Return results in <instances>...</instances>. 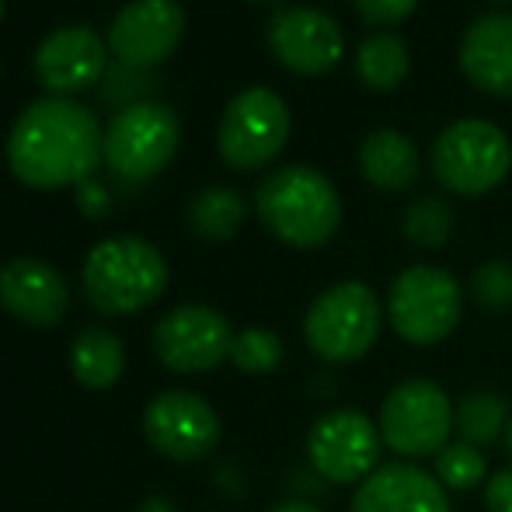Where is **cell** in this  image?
Returning a JSON list of instances; mask_svg holds the SVG:
<instances>
[{"label": "cell", "mask_w": 512, "mask_h": 512, "mask_svg": "<svg viewBox=\"0 0 512 512\" xmlns=\"http://www.w3.org/2000/svg\"><path fill=\"white\" fill-rule=\"evenodd\" d=\"M143 432L161 457L192 464V460H203L206 453L216 450L223 425L203 394L164 391L150 398L147 411H143Z\"/></svg>", "instance_id": "12"}, {"label": "cell", "mask_w": 512, "mask_h": 512, "mask_svg": "<svg viewBox=\"0 0 512 512\" xmlns=\"http://www.w3.org/2000/svg\"><path fill=\"white\" fill-rule=\"evenodd\" d=\"M290 140V108L272 88H248L223 108L216 147L234 171H258Z\"/></svg>", "instance_id": "10"}, {"label": "cell", "mask_w": 512, "mask_h": 512, "mask_svg": "<svg viewBox=\"0 0 512 512\" xmlns=\"http://www.w3.org/2000/svg\"><path fill=\"white\" fill-rule=\"evenodd\" d=\"M492 4H512V0H492Z\"/></svg>", "instance_id": "35"}, {"label": "cell", "mask_w": 512, "mask_h": 512, "mask_svg": "<svg viewBox=\"0 0 512 512\" xmlns=\"http://www.w3.org/2000/svg\"><path fill=\"white\" fill-rule=\"evenodd\" d=\"M35 77L53 98H67L95 88L105 77V42L95 28L67 25L39 42Z\"/></svg>", "instance_id": "15"}, {"label": "cell", "mask_w": 512, "mask_h": 512, "mask_svg": "<svg viewBox=\"0 0 512 512\" xmlns=\"http://www.w3.org/2000/svg\"><path fill=\"white\" fill-rule=\"evenodd\" d=\"M359 171L380 192H408L422 175L418 147L398 129H373L359 143Z\"/></svg>", "instance_id": "19"}, {"label": "cell", "mask_w": 512, "mask_h": 512, "mask_svg": "<svg viewBox=\"0 0 512 512\" xmlns=\"http://www.w3.org/2000/svg\"><path fill=\"white\" fill-rule=\"evenodd\" d=\"M237 331L220 310L206 304H182L154 324V356L171 373H209L230 359Z\"/></svg>", "instance_id": "11"}, {"label": "cell", "mask_w": 512, "mask_h": 512, "mask_svg": "<svg viewBox=\"0 0 512 512\" xmlns=\"http://www.w3.org/2000/svg\"><path fill=\"white\" fill-rule=\"evenodd\" d=\"M460 70L474 88L512 98V14H485L460 39Z\"/></svg>", "instance_id": "18"}, {"label": "cell", "mask_w": 512, "mask_h": 512, "mask_svg": "<svg viewBox=\"0 0 512 512\" xmlns=\"http://www.w3.org/2000/svg\"><path fill=\"white\" fill-rule=\"evenodd\" d=\"M182 126L161 102L126 105L105 129V164L122 182H150L178 154Z\"/></svg>", "instance_id": "8"}, {"label": "cell", "mask_w": 512, "mask_h": 512, "mask_svg": "<svg viewBox=\"0 0 512 512\" xmlns=\"http://www.w3.org/2000/svg\"><path fill=\"white\" fill-rule=\"evenodd\" d=\"M136 512H178V506L171 499H164V495H150V499L140 502V509Z\"/></svg>", "instance_id": "31"}, {"label": "cell", "mask_w": 512, "mask_h": 512, "mask_svg": "<svg viewBox=\"0 0 512 512\" xmlns=\"http://www.w3.org/2000/svg\"><path fill=\"white\" fill-rule=\"evenodd\" d=\"M432 474L446 492H471V488L485 485V453L478 446L464 443V439H450L443 450L432 457Z\"/></svg>", "instance_id": "24"}, {"label": "cell", "mask_w": 512, "mask_h": 512, "mask_svg": "<svg viewBox=\"0 0 512 512\" xmlns=\"http://www.w3.org/2000/svg\"><path fill=\"white\" fill-rule=\"evenodd\" d=\"M380 425L356 408H331L310 425L307 460L317 478L331 485H363L384 453Z\"/></svg>", "instance_id": "9"}, {"label": "cell", "mask_w": 512, "mask_h": 512, "mask_svg": "<svg viewBox=\"0 0 512 512\" xmlns=\"http://www.w3.org/2000/svg\"><path fill=\"white\" fill-rule=\"evenodd\" d=\"M269 512H321V509L307 499H286V502H279V506H272Z\"/></svg>", "instance_id": "32"}, {"label": "cell", "mask_w": 512, "mask_h": 512, "mask_svg": "<svg viewBox=\"0 0 512 512\" xmlns=\"http://www.w3.org/2000/svg\"><path fill=\"white\" fill-rule=\"evenodd\" d=\"M408 46L398 32H377L356 49V74L370 91H391L408 77Z\"/></svg>", "instance_id": "22"}, {"label": "cell", "mask_w": 512, "mask_h": 512, "mask_svg": "<svg viewBox=\"0 0 512 512\" xmlns=\"http://www.w3.org/2000/svg\"><path fill=\"white\" fill-rule=\"evenodd\" d=\"M272 56L300 77H321L342 60L345 35L328 11L317 7H283L265 28Z\"/></svg>", "instance_id": "14"}, {"label": "cell", "mask_w": 512, "mask_h": 512, "mask_svg": "<svg viewBox=\"0 0 512 512\" xmlns=\"http://www.w3.org/2000/svg\"><path fill=\"white\" fill-rule=\"evenodd\" d=\"M84 297L108 317L140 314L168 290V262L150 241L133 234L105 237L84 258Z\"/></svg>", "instance_id": "2"}, {"label": "cell", "mask_w": 512, "mask_h": 512, "mask_svg": "<svg viewBox=\"0 0 512 512\" xmlns=\"http://www.w3.org/2000/svg\"><path fill=\"white\" fill-rule=\"evenodd\" d=\"M126 370V345L115 331L102 324H88L74 335L70 345V373L77 384L91 387V391H105Z\"/></svg>", "instance_id": "20"}, {"label": "cell", "mask_w": 512, "mask_h": 512, "mask_svg": "<svg viewBox=\"0 0 512 512\" xmlns=\"http://www.w3.org/2000/svg\"><path fill=\"white\" fill-rule=\"evenodd\" d=\"M377 425L387 450L415 464L436 457L453 439V401L436 380H401L387 391Z\"/></svg>", "instance_id": "7"}, {"label": "cell", "mask_w": 512, "mask_h": 512, "mask_svg": "<svg viewBox=\"0 0 512 512\" xmlns=\"http://www.w3.org/2000/svg\"><path fill=\"white\" fill-rule=\"evenodd\" d=\"M471 300L488 314H502L512 307V262L506 258H492V262L478 265L471 276Z\"/></svg>", "instance_id": "27"}, {"label": "cell", "mask_w": 512, "mask_h": 512, "mask_svg": "<svg viewBox=\"0 0 512 512\" xmlns=\"http://www.w3.org/2000/svg\"><path fill=\"white\" fill-rule=\"evenodd\" d=\"M509 401L499 391H467L464 398L453 405V432L464 443L478 446H495L502 443L509 425Z\"/></svg>", "instance_id": "21"}, {"label": "cell", "mask_w": 512, "mask_h": 512, "mask_svg": "<svg viewBox=\"0 0 512 512\" xmlns=\"http://www.w3.org/2000/svg\"><path fill=\"white\" fill-rule=\"evenodd\" d=\"M485 509L512 512V467H502L485 481Z\"/></svg>", "instance_id": "29"}, {"label": "cell", "mask_w": 512, "mask_h": 512, "mask_svg": "<svg viewBox=\"0 0 512 512\" xmlns=\"http://www.w3.org/2000/svg\"><path fill=\"white\" fill-rule=\"evenodd\" d=\"M0 18H4V0H0Z\"/></svg>", "instance_id": "36"}, {"label": "cell", "mask_w": 512, "mask_h": 512, "mask_svg": "<svg viewBox=\"0 0 512 512\" xmlns=\"http://www.w3.org/2000/svg\"><path fill=\"white\" fill-rule=\"evenodd\" d=\"M349 512H453L450 492L425 467L394 460L356 485Z\"/></svg>", "instance_id": "17"}, {"label": "cell", "mask_w": 512, "mask_h": 512, "mask_svg": "<svg viewBox=\"0 0 512 512\" xmlns=\"http://www.w3.org/2000/svg\"><path fill=\"white\" fill-rule=\"evenodd\" d=\"M255 4H276V0H255Z\"/></svg>", "instance_id": "34"}, {"label": "cell", "mask_w": 512, "mask_h": 512, "mask_svg": "<svg viewBox=\"0 0 512 512\" xmlns=\"http://www.w3.org/2000/svg\"><path fill=\"white\" fill-rule=\"evenodd\" d=\"M502 446H506V453L512 460V415H509V425H506V436H502Z\"/></svg>", "instance_id": "33"}, {"label": "cell", "mask_w": 512, "mask_h": 512, "mask_svg": "<svg viewBox=\"0 0 512 512\" xmlns=\"http://www.w3.org/2000/svg\"><path fill=\"white\" fill-rule=\"evenodd\" d=\"M244 223V196L230 185H206L189 203V227L203 241H230Z\"/></svg>", "instance_id": "23"}, {"label": "cell", "mask_w": 512, "mask_h": 512, "mask_svg": "<svg viewBox=\"0 0 512 512\" xmlns=\"http://www.w3.org/2000/svg\"><path fill=\"white\" fill-rule=\"evenodd\" d=\"M258 220L293 248H321L342 223V199L321 171L307 164H286L262 178L255 192Z\"/></svg>", "instance_id": "3"}, {"label": "cell", "mask_w": 512, "mask_h": 512, "mask_svg": "<svg viewBox=\"0 0 512 512\" xmlns=\"http://www.w3.org/2000/svg\"><path fill=\"white\" fill-rule=\"evenodd\" d=\"M77 209H81L84 216H91V220H98V216H105V209H108V192H105V185H98V182H81L77 185Z\"/></svg>", "instance_id": "30"}, {"label": "cell", "mask_w": 512, "mask_h": 512, "mask_svg": "<svg viewBox=\"0 0 512 512\" xmlns=\"http://www.w3.org/2000/svg\"><path fill=\"white\" fill-rule=\"evenodd\" d=\"M512 168V143L495 122L457 119L432 143V175L457 196H485Z\"/></svg>", "instance_id": "6"}, {"label": "cell", "mask_w": 512, "mask_h": 512, "mask_svg": "<svg viewBox=\"0 0 512 512\" xmlns=\"http://www.w3.org/2000/svg\"><path fill=\"white\" fill-rule=\"evenodd\" d=\"M0 307L35 328L60 324L70 310V286L56 265L21 255L0 265Z\"/></svg>", "instance_id": "16"}, {"label": "cell", "mask_w": 512, "mask_h": 512, "mask_svg": "<svg viewBox=\"0 0 512 512\" xmlns=\"http://www.w3.org/2000/svg\"><path fill=\"white\" fill-rule=\"evenodd\" d=\"M185 7L178 0H129L108 28V49L129 70H150L178 49Z\"/></svg>", "instance_id": "13"}, {"label": "cell", "mask_w": 512, "mask_h": 512, "mask_svg": "<svg viewBox=\"0 0 512 512\" xmlns=\"http://www.w3.org/2000/svg\"><path fill=\"white\" fill-rule=\"evenodd\" d=\"M384 314L401 342L429 349L446 342L464 317V286L439 265H411L394 276Z\"/></svg>", "instance_id": "5"}, {"label": "cell", "mask_w": 512, "mask_h": 512, "mask_svg": "<svg viewBox=\"0 0 512 512\" xmlns=\"http://www.w3.org/2000/svg\"><path fill=\"white\" fill-rule=\"evenodd\" d=\"M401 227L415 248H443L453 234V209L443 196H418L408 203Z\"/></svg>", "instance_id": "25"}, {"label": "cell", "mask_w": 512, "mask_h": 512, "mask_svg": "<svg viewBox=\"0 0 512 512\" xmlns=\"http://www.w3.org/2000/svg\"><path fill=\"white\" fill-rule=\"evenodd\" d=\"M286 349L283 338L269 328H244L234 335V345H230V363L237 366L248 377H269L283 366Z\"/></svg>", "instance_id": "26"}, {"label": "cell", "mask_w": 512, "mask_h": 512, "mask_svg": "<svg viewBox=\"0 0 512 512\" xmlns=\"http://www.w3.org/2000/svg\"><path fill=\"white\" fill-rule=\"evenodd\" d=\"M105 161V133L95 112L70 98H39L7 133V168L28 189L81 185Z\"/></svg>", "instance_id": "1"}, {"label": "cell", "mask_w": 512, "mask_h": 512, "mask_svg": "<svg viewBox=\"0 0 512 512\" xmlns=\"http://www.w3.org/2000/svg\"><path fill=\"white\" fill-rule=\"evenodd\" d=\"M356 4V11L363 14V21H370V25H398V21H405L411 11L418 7V0H352Z\"/></svg>", "instance_id": "28"}, {"label": "cell", "mask_w": 512, "mask_h": 512, "mask_svg": "<svg viewBox=\"0 0 512 512\" xmlns=\"http://www.w3.org/2000/svg\"><path fill=\"white\" fill-rule=\"evenodd\" d=\"M384 307L377 293L359 279L328 286L317 293L314 304L304 314V338L314 356L324 363H356L377 345L380 328H384Z\"/></svg>", "instance_id": "4"}]
</instances>
